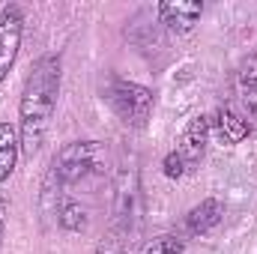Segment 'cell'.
<instances>
[{
	"label": "cell",
	"instance_id": "12",
	"mask_svg": "<svg viewBox=\"0 0 257 254\" xmlns=\"http://www.w3.org/2000/svg\"><path fill=\"white\" fill-rule=\"evenodd\" d=\"M138 254H186V239L180 233H159L147 239Z\"/></svg>",
	"mask_w": 257,
	"mask_h": 254
},
{
	"label": "cell",
	"instance_id": "6",
	"mask_svg": "<svg viewBox=\"0 0 257 254\" xmlns=\"http://www.w3.org/2000/svg\"><path fill=\"white\" fill-rule=\"evenodd\" d=\"M156 12H159V21L171 33L186 36L197 27V21L203 15V3H197V0H171V3H159Z\"/></svg>",
	"mask_w": 257,
	"mask_h": 254
},
{
	"label": "cell",
	"instance_id": "8",
	"mask_svg": "<svg viewBox=\"0 0 257 254\" xmlns=\"http://www.w3.org/2000/svg\"><path fill=\"white\" fill-rule=\"evenodd\" d=\"M221 218H224V203L218 197H203L186 215V233L189 236H206L209 230H215L221 224Z\"/></svg>",
	"mask_w": 257,
	"mask_h": 254
},
{
	"label": "cell",
	"instance_id": "1",
	"mask_svg": "<svg viewBox=\"0 0 257 254\" xmlns=\"http://www.w3.org/2000/svg\"><path fill=\"white\" fill-rule=\"evenodd\" d=\"M60 81H63L60 54H42L24 78V90L18 102V141L24 159H33L48 138L60 99Z\"/></svg>",
	"mask_w": 257,
	"mask_h": 254
},
{
	"label": "cell",
	"instance_id": "10",
	"mask_svg": "<svg viewBox=\"0 0 257 254\" xmlns=\"http://www.w3.org/2000/svg\"><path fill=\"white\" fill-rule=\"evenodd\" d=\"M21 156V141H18V126L0 123V183H6L18 165Z\"/></svg>",
	"mask_w": 257,
	"mask_h": 254
},
{
	"label": "cell",
	"instance_id": "13",
	"mask_svg": "<svg viewBox=\"0 0 257 254\" xmlns=\"http://www.w3.org/2000/svg\"><path fill=\"white\" fill-rule=\"evenodd\" d=\"M6 215H9V200L0 191V248H3V239H6Z\"/></svg>",
	"mask_w": 257,
	"mask_h": 254
},
{
	"label": "cell",
	"instance_id": "11",
	"mask_svg": "<svg viewBox=\"0 0 257 254\" xmlns=\"http://www.w3.org/2000/svg\"><path fill=\"white\" fill-rule=\"evenodd\" d=\"M54 218H57V224L63 230H69V233H81L87 227V209L78 200H72V197H60L54 203Z\"/></svg>",
	"mask_w": 257,
	"mask_h": 254
},
{
	"label": "cell",
	"instance_id": "4",
	"mask_svg": "<svg viewBox=\"0 0 257 254\" xmlns=\"http://www.w3.org/2000/svg\"><path fill=\"white\" fill-rule=\"evenodd\" d=\"M21 36H24V12L18 3H6L0 9V84L6 81L9 69L15 66Z\"/></svg>",
	"mask_w": 257,
	"mask_h": 254
},
{
	"label": "cell",
	"instance_id": "7",
	"mask_svg": "<svg viewBox=\"0 0 257 254\" xmlns=\"http://www.w3.org/2000/svg\"><path fill=\"white\" fill-rule=\"evenodd\" d=\"M236 99H239V108H242V117L257 120V54L242 57L236 66Z\"/></svg>",
	"mask_w": 257,
	"mask_h": 254
},
{
	"label": "cell",
	"instance_id": "3",
	"mask_svg": "<svg viewBox=\"0 0 257 254\" xmlns=\"http://www.w3.org/2000/svg\"><path fill=\"white\" fill-rule=\"evenodd\" d=\"M102 99L117 114V120L128 129H144L153 117V90L138 84V81H126V78L114 75L105 84Z\"/></svg>",
	"mask_w": 257,
	"mask_h": 254
},
{
	"label": "cell",
	"instance_id": "9",
	"mask_svg": "<svg viewBox=\"0 0 257 254\" xmlns=\"http://www.w3.org/2000/svg\"><path fill=\"white\" fill-rule=\"evenodd\" d=\"M209 129L218 135V141L221 144H227V147H233V144H242L245 138H248V120L242 117V114H236L233 108H227V105H221L212 117H209Z\"/></svg>",
	"mask_w": 257,
	"mask_h": 254
},
{
	"label": "cell",
	"instance_id": "5",
	"mask_svg": "<svg viewBox=\"0 0 257 254\" xmlns=\"http://www.w3.org/2000/svg\"><path fill=\"white\" fill-rule=\"evenodd\" d=\"M209 135H212V129H209V117H206V114L192 117L189 126L183 129V135H180L174 153H177V159L183 162V168H186L189 174L203 162V156H206V144H209Z\"/></svg>",
	"mask_w": 257,
	"mask_h": 254
},
{
	"label": "cell",
	"instance_id": "14",
	"mask_svg": "<svg viewBox=\"0 0 257 254\" xmlns=\"http://www.w3.org/2000/svg\"><path fill=\"white\" fill-rule=\"evenodd\" d=\"M96 254H123V251H120V248H117L114 242H102V245L96 248Z\"/></svg>",
	"mask_w": 257,
	"mask_h": 254
},
{
	"label": "cell",
	"instance_id": "2",
	"mask_svg": "<svg viewBox=\"0 0 257 254\" xmlns=\"http://www.w3.org/2000/svg\"><path fill=\"white\" fill-rule=\"evenodd\" d=\"M105 168H108V150L102 141H69L57 150L51 162V180H57V186H75L105 174Z\"/></svg>",
	"mask_w": 257,
	"mask_h": 254
}]
</instances>
